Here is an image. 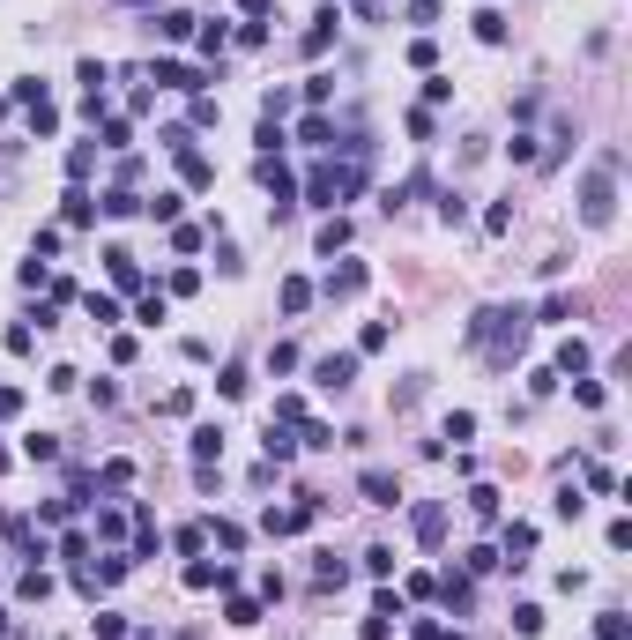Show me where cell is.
Returning a JSON list of instances; mask_svg holds the SVG:
<instances>
[{"mask_svg":"<svg viewBox=\"0 0 632 640\" xmlns=\"http://www.w3.org/2000/svg\"><path fill=\"white\" fill-rule=\"evenodd\" d=\"M357 187H365V172H357V164H312L305 201H312V209H335V201H350Z\"/></svg>","mask_w":632,"mask_h":640,"instance_id":"1","label":"cell"},{"mask_svg":"<svg viewBox=\"0 0 632 640\" xmlns=\"http://www.w3.org/2000/svg\"><path fill=\"white\" fill-rule=\"evenodd\" d=\"M580 216L596 223V231H603L610 216H618V157H610L603 172H596V179H587V187H580Z\"/></svg>","mask_w":632,"mask_h":640,"instance_id":"2","label":"cell"},{"mask_svg":"<svg viewBox=\"0 0 632 640\" xmlns=\"http://www.w3.org/2000/svg\"><path fill=\"white\" fill-rule=\"evenodd\" d=\"M335 30H343V8H312V30L298 37V53H305V60H320V53L335 45Z\"/></svg>","mask_w":632,"mask_h":640,"instance_id":"3","label":"cell"},{"mask_svg":"<svg viewBox=\"0 0 632 640\" xmlns=\"http://www.w3.org/2000/svg\"><path fill=\"white\" fill-rule=\"evenodd\" d=\"M150 82H157V90H201V68H186V60H150Z\"/></svg>","mask_w":632,"mask_h":640,"instance_id":"4","label":"cell"},{"mask_svg":"<svg viewBox=\"0 0 632 640\" xmlns=\"http://www.w3.org/2000/svg\"><path fill=\"white\" fill-rule=\"evenodd\" d=\"M529 551H536V522H514V529H506V551H498V566H529Z\"/></svg>","mask_w":632,"mask_h":640,"instance_id":"5","label":"cell"},{"mask_svg":"<svg viewBox=\"0 0 632 640\" xmlns=\"http://www.w3.org/2000/svg\"><path fill=\"white\" fill-rule=\"evenodd\" d=\"M357 491H365L372 506H402V484H394L387 469H365V477H357Z\"/></svg>","mask_w":632,"mask_h":640,"instance_id":"6","label":"cell"},{"mask_svg":"<svg viewBox=\"0 0 632 640\" xmlns=\"http://www.w3.org/2000/svg\"><path fill=\"white\" fill-rule=\"evenodd\" d=\"M312 380H320V387H350V380H357V350H343V358H320V365H312Z\"/></svg>","mask_w":632,"mask_h":640,"instance_id":"7","label":"cell"},{"mask_svg":"<svg viewBox=\"0 0 632 640\" xmlns=\"http://www.w3.org/2000/svg\"><path fill=\"white\" fill-rule=\"evenodd\" d=\"M365 276H372L365 261H343V268L328 276V298H357V291H365Z\"/></svg>","mask_w":632,"mask_h":640,"instance_id":"8","label":"cell"},{"mask_svg":"<svg viewBox=\"0 0 632 640\" xmlns=\"http://www.w3.org/2000/svg\"><path fill=\"white\" fill-rule=\"evenodd\" d=\"M104 268H112V283H119V291H134V283H142V261L126 254V246H104Z\"/></svg>","mask_w":632,"mask_h":640,"instance_id":"9","label":"cell"},{"mask_svg":"<svg viewBox=\"0 0 632 640\" xmlns=\"http://www.w3.org/2000/svg\"><path fill=\"white\" fill-rule=\"evenodd\" d=\"M409 529H417V544H439V536H447V506H417Z\"/></svg>","mask_w":632,"mask_h":640,"instance_id":"10","label":"cell"},{"mask_svg":"<svg viewBox=\"0 0 632 640\" xmlns=\"http://www.w3.org/2000/svg\"><path fill=\"white\" fill-rule=\"evenodd\" d=\"M157 37H164V45H179V37H194V15H186V8H164V15H157Z\"/></svg>","mask_w":632,"mask_h":640,"instance_id":"11","label":"cell"},{"mask_svg":"<svg viewBox=\"0 0 632 640\" xmlns=\"http://www.w3.org/2000/svg\"><path fill=\"white\" fill-rule=\"evenodd\" d=\"M261 454H268V469H276V462H290V454H298V440H290V432H283L276 417H268V440H261Z\"/></svg>","mask_w":632,"mask_h":640,"instance_id":"12","label":"cell"},{"mask_svg":"<svg viewBox=\"0 0 632 640\" xmlns=\"http://www.w3.org/2000/svg\"><path fill=\"white\" fill-rule=\"evenodd\" d=\"M298 142H305V150H335V119H328V112H312L305 127H298Z\"/></svg>","mask_w":632,"mask_h":640,"instance_id":"13","label":"cell"},{"mask_svg":"<svg viewBox=\"0 0 632 640\" xmlns=\"http://www.w3.org/2000/svg\"><path fill=\"white\" fill-rule=\"evenodd\" d=\"M186 588H231V566H208V559H194V566H186Z\"/></svg>","mask_w":632,"mask_h":640,"instance_id":"14","label":"cell"},{"mask_svg":"<svg viewBox=\"0 0 632 640\" xmlns=\"http://www.w3.org/2000/svg\"><path fill=\"white\" fill-rule=\"evenodd\" d=\"M179 172H186V187H208V179H216V164H208L201 150H179Z\"/></svg>","mask_w":632,"mask_h":640,"instance_id":"15","label":"cell"},{"mask_svg":"<svg viewBox=\"0 0 632 640\" xmlns=\"http://www.w3.org/2000/svg\"><path fill=\"white\" fill-rule=\"evenodd\" d=\"M558 373H573V380L587 373V343H580V336H565V343H558Z\"/></svg>","mask_w":632,"mask_h":640,"instance_id":"16","label":"cell"},{"mask_svg":"<svg viewBox=\"0 0 632 640\" xmlns=\"http://www.w3.org/2000/svg\"><path fill=\"white\" fill-rule=\"evenodd\" d=\"M97 150H134V127H126V119H104V127H97Z\"/></svg>","mask_w":632,"mask_h":640,"instance_id":"17","label":"cell"},{"mask_svg":"<svg viewBox=\"0 0 632 640\" xmlns=\"http://www.w3.org/2000/svg\"><path fill=\"white\" fill-rule=\"evenodd\" d=\"M186 447H194V462H216V454H223V432H216V425H201Z\"/></svg>","mask_w":632,"mask_h":640,"instance_id":"18","label":"cell"},{"mask_svg":"<svg viewBox=\"0 0 632 640\" xmlns=\"http://www.w3.org/2000/svg\"><path fill=\"white\" fill-rule=\"evenodd\" d=\"M15 595H23V604H45V595H53V573H37V566H30L23 581H15Z\"/></svg>","mask_w":632,"mask_h":640,"instance_id":"19","label":"cell"},{"mask_svg":"<svg viewBox=\"0 0 632 640\" xmlns=\"http://www.w3.org/2000/svg\"><path fill=\"white\" fill-rule=\"evenodd\" d=\"M476 37H483V45H506V15L498 8H476Z\"/></svg>","mask_w":632,"mask_h":640,"instance_id":"20","label":"cell"},{"mask_svg":"<svg viewBox=\"0 0 632 640\" xmlns=\"http://www.w3.org/2000/svg\"><path fill=\"white\" fill-rule=\"evenodd\" d=\"M312 305V283L305 276H283V313H305Z\"/></svg>","mask_w":632,"mask_h":640,"instance_id":"21","label":"cell"},{"mask_svg":"<svg viewBox=\"0 0 632 640\" xmlns=\"http://www.w3.org/2000/svg\"><path fill=\"white\" fill-rule=\"evenodd\" d=\"M23 462H60V440H53V432H30V440H23Z\"/></svg>","mask_w":632,"mask_h":640,"instance_id":"22","label":"cell"},{"mask_svg":"<svg viewBox=\"0 0 632 640\" xmlns=\"http://www.w3.org/2000/svg\"><path fill=\"white\" fill-rule=\"evenodd\" d=\"M483 231H491V239L514 231V201H491V209H483Z\"/></svg>","mask_w":632,"mask_h":640,"instance_id":"23","label":"cell"},{"mask_svg":"<svg viewBox=\"0 0 632 640\" xmlns=\"http://www.w3.org/2000/svg\"><path fill=\"white\" fill-rule=\"evenodd\" d=\"M343 246H350V223L328 216V223H320V254H343Z\"/></svg>","mask_w":632,"mask_h":640,"instance_id":"24","label":"cell"},{"mask_svg":"<svg viewBox=\"0 0 632 640\" xmlns=\"http://www.w3.org/2000/svg\"><path fill=\"white\" fill-rule=\"evenodd\" d=\"M469 514H476V522H498V491L476 484V491H469Z\"/></svg>","mask_w":632,"mask_h":640,"instance_id":"25","label":"cell"},{"mask_svg":"<svg viewBox=\"0 0 632 640\" xmlns=\"http://www.w3.org/2000/svg\"><path fill=\"white\" fill-rule=\"evenodd\" d=\"M60 127V105H53V97H37V105H30V134H53Z\"/></svg>","mask_w":632,"mask_h":640,"instance_id":"26","label":"cell"},{"mask_svg":"<svg viewBox=\"0 0 632 640\" xmlns=\"http://www.w3.org/2000/svg\"><path fill=\"white\" fill-rule=\"evenodd\" d=\"M90 164H97V142H75L68 150V179H90Z\"/></svg>","mask_w":632,"mask_h":640,"instance_id":"27","label":"cell"},{"mask_svg":"<svg viewBox=\"0 0 632 640\" xmlns=\"http://www.w3.org/2000/svg\"><path fill=\"white\" fill-rule=\"evenodd\" d=\"M536 320H551V328H558V320H573V298H565V291H551V298L536 305Z\"/></svg>","mask_w":632,"mask_h":640,"instance_id":"28","label":"cell"},{"mask_svg":"<svg viewBox=\"0 0 632 640\" xmlns=\"http://www.w3.org/2000/svg\"><path fill=\"white\" fill-rule=\"evenodd\" d=\"M551 514H558V522H580V514H587V499H580V484H565V491H558V506H551Z\"/></svg>","mask_w":632,"mask_h":640,"instance_id":"29","label":"cell"},{"mask_svg":"<svg viewBox=\"0 0 632 640\" xmlns=\"http://www.w3.org/2000/svg\"><path fill=\"white\" fill-rule=\"evenodd\" d=\"M194 45H201V53H223L231 30H223V23H194Z\"/></svg>","mask_w":632,"mask_h":640,"instance_id":"30","label":"cell"},{"mask_svg":"<svg viewBox=\"0 0 632 640\" xmlns=\"http://www.w3.org/2000/svg\"><path fill=\"white\" fill-rule=\"evenodd\" d=\"M82 305H90V320H97V328H112V320H119V298H104V291H90Z\"/></svg>","mask_w":632,"mask_h":640,"instance_id":"31","label":"cell"},{"mask_svg":"<svg viewBox=\"0 0 632 640\" xmlns=\"http://www.w3.org/2000/svg\"><path fill=\"white\" fill-rule=\"evenodd\" d=\"M514 633L536 640V633H543V604H521V611H514Z\"/></svg>","mask_w":632,"mask_h":640,"instance_id":"32","label":"cell"},{"mask_svg":"<svg viewBox=\"0 0 632 640\" xmlns=\"http://www.w3.org/2000/svg\"><path fill=\"white\" fill-rule=\"evenodd\" d=\"M90 633H97V640H126V618H119V611H97Z\"/></svg>","mask_w":632,"mask_h":640,"instance_id":"33","label":"cell"},{"mask_svg":"<svg viewBox=\"0 0 632 640\" xmlns=\"http://www.w3.org/2000/svg\"><path fill=\"white\" fill-rule=\"evenodd\" d=\"M387 336H394V328H387V320H372L365 336H357V358H372V350H387Z\"/></svg>","mask_w":632,"mask_h":640,"instance_id":"34","label":"cell"},{"mask_svg":"<svg viewBox=\"0 0 632 640\" xmlns=\"http://www.w3.org/2000/svg\"><path fill=\"white\" fill-rule=\"evenodd\" d=\"M186 409H194V387H172V395L157 402V417H186Z\"/></svg>","mask_w":632,"mask_h":640,"instance_id":"35","label":"cell"},{"mask_svg":"<svg viewBox=\"0 0 632 640\" xmlns=\"http://www.w3.org/2000/svg\"><path fill=\"white\" fill-rule=\"evenodd\" d=\"M179 201H186V194H157V201H142V209H150L157 223H179Z\"/></svg>","mask_w":632,"mask_h":640,"instance_id":"36","label":"cell"},{"mask_svg":"<svg viewBox=\"0 0 632 640\" xmlns=\"http://www.w3.org/2000/svg\"><path fill=\"white\" fill-rule=\"evenodd\" d=\"M60 559H75V566H82V559H90V536L68 529V536H60Z\"/></svg>","mask_w":632,"mask_h":640,"instance_id":"37","label":"cell"},{"mask_svg":"<svg viewBox=\"0 0 632 640\" xmlns=\"http://www.w3.org/2000/svg\"><path fill=\"white\" fill-rule=\"evenodd\" d=\"M223 618H231V626H261V604H246V595H231V611H223Z\"/></svg>","mask_w":632,"mask_h":640,"instance_id":"38","label":"cell"},{"mask_svg":"<svg viewBox=\"0 0 632 640\" xmlns=\"http://www.w3.org/2000/svg\"><path fill=\"white\" fill-rule=\"evenodd\" d=\"M104 75H112L104 60H82V68H75V82H82V90H104Z\"/></svg>","mask_w":632,"mask_h":640,"instance_id":"39","label":"cell"},{"mask_svg":"<svg viewBox=\"0 0 632 640\" xmlns=\"http://www.w3.org/2000/svg\"><path fill=\"white\" fill-rule=\"evenodd\" d=\"M134 484V462H104V491H126Z\"/></svg>","mask_w":632,"mask_h":640,"instance_id":"40","label":"cell"},{"mask_svg":"<svg viewBox=\"0 0 632 640\" xmlns=\"http://www.w3.org/2000/svg\"><path fill=\"white\" fill-rule=\"evenodd\" d=\"M216 119H223V105H216V97H201V90H194V127H216Z\"/></svg>","mask_w":632,"mask_h":640,"instance_id":"41","label":"cell"},{"mask_svg":"<svg viewBox=\"0 0 632 640\" xmlns=\"http://www.w3.org/2000/svg\"><path fill=\"white\" fill-rule=\"evenodd\" d=\"M573 395H580V409H603V402H610V387H603V380H580Z\"/></svg>","mask_w":632,"mask_h":640,"instance_id":"42","label":"cell"},{"mask_svg":"<svg viewBox=\"0 0 632 640\" xmlns=\"http://www.w3.org/2000/svg\"><path fill=\"white\" fill-rule=\"evenodd\" d=\"M312 573H320V588H343V581H350V566H343V559H320Z\"/></svg>","mask_w":632,"mask_h":640,"instance_id":"43","label":"cell"},{"mask_svg":"<svg viewBox=\"0 0 632 640\" xmlns=\"http://www.w3.org/2000/svg\"><path fill=\"white\" fill-rule=\"evenodd\" d=\"M90 216H97V201H90V194L75 187V194H68V223H90Z\"/></svg>","mask_w":632,"mask_h":640,"instance_id":"44","label":"cell"},{"mask_svg":"<svg viewBox=\"0 0 632 640\" xmlns=\"http://www.w3.org/2000/svg\"><path fill=\"white\" fill-rule=\"evenodd\" d=\"M596 640H625V611H603L596 618Z\"/></svg>","mask_w":632,"mask_h":640,"instance_id":"45","label":"cell"},{"mask_svg":"<svg viewBox=\"0 0 632 640\" xmlns=\"http://www.w3.org/2000/svg\"><path fill=\"white\" fill-rule=\"evenodd\" d=\"M409 640H461V633H447V626H432V618H417V626H409Z\"/></svg>","mask_w":632,"mask_h":640,"instance_id":"46","label":"cell"},{"mask_svg":"<svg viewBox=\"0 0 632 640\" xmlns=\"http://www.w3.org/2000/svg\"><path fill=\"white\" fill-rule=\"evenodd\" d=\"M15 409H23V395H15V387H0V417H15Z\"/></svg>","mask_w":632,"mask_h":640,"instance_id":"47","label":"cell"},{"mask_svg":"<svg viewBox=\"0 0 632 640\" xmlns=\"http://www.w3.org/2000/svg\"><path fill=\"white\" fill-rule=\"evenodd\" d=\"M8 633H15V626H8V611H0V640H8Z\"/></svg>","mask_w":632,"mask_h":640,"instance_id":"48","label":"cell"},{"mask_svg":"<svg viewBox=\"0 0 632 640\" xmlns=\"http://www.w3.org/2000/svg\"><path fill=\"white\" fill-rule=\"evenodd\" d=\"M8 462H15V454H8V447H0V469H8Z\"/></svg>","mask_w":632,"mask_h":640,"instance_id":"49","label":"cell"}]
</instances>
